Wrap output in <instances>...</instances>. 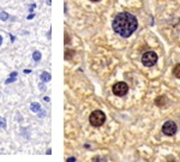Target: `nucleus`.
<instances>
[{"instance_id": "8", "label": "nucleus", "mask_w": 180, "mask_h": 162, "mask_svg": "<svg viewBox=\"0 0 180 162\" xmlns=\"http://www.w3.org/2000/svg\"><path fill=\"white\" fill-rule=\"evenodd\" d=\"M173 75L177 77V78H180V64L175 65L174 70H173Z\"/></svg>"}, {"instance_id": "7", "label": "nucleus", "mask_w": 180, "mask_h": 162, "mask_svg": "<svg viewBox=\"0 0 180 162\" xmlns=\"http://www.w3.org/2000/svg\"><path fill=\"white\" fill-rule=\"evenodd\" d=\"M40 78H41V80L45 83V82H49L51 80V75H49L48 72H42L41 76H40Z\"/></svg>"}, {"instance_id": "25", "label": "nucleus", "mask_w": 180, "mask_h": 162, "mask_svg": "<svg viewBox=\"0 0 180 162\" xmlns=\"http://www.w3.org/2000/svg\"><path fill=\"white\" fill-rule=\"evenodd\" d=\"M91 1H100V0H91Z\"/></svg>"}, {"instance_id": "12", "label": "nucleus", "mask_w": 180, "mask_h": 162, "mask_svg": "<svg viewBox=\"0 0 180 162\" xmlns=\"http://www.w3.org/2000/svg\"><path fill=\"white\" fill-rule=\"evenodd\" d=\"M0 19H1V21H7V19H8V15H7V12H0Z\"/></svg>"}, {"instance_id": "14", "label": "nucleus", "mask_w": 180, "mask_h": 162, "mask_svg": "<svg viewBox=\"0 0 180 162\" xmlns=\"http://www.w3.org/2000/svg\"><path fill=\"white\" fill-rule=\"evenodd\" d=\"M0 127H6V120L5 118H0Z\"/></svg>"}, {"instance_id": "1", "label": "nucleus", "mask_w": 180, "mask_h": 162, "mask_svg": "<svg viewBox=\"0 0 180 162\" xmlns=\"http://www.w3.org/2000/svg\"><path fill=\"white\" fill-rule=\"evenodd\" d=\"M113 30L123 37H128L131 36L138 27L137 19L133 15L128 12H121L115 16L113 19Z\"/></svg>"}, {"instance_id": "11", "label": "nucleus", "mask_w": 180, "mask_h": 162, "mask_svg": "<svg viewBox=\"0 0 180 162\" xmlns=\"http://www.w3.org/2000/svg\"><path fill=\"white\" fill-rule=\"evenodd\" d=\"M165 100H166V98H165L163 96H161V97H157L155 102H156L157 106H163V105H165V103H163V102H165Z\"/></svg>"}, {"instance_id": "24", "label": "nucleus", "mask_w": 180, "mask_h": 162, "mask_svg": "<svg viewBox=\"0 0 180 162\" xmlns=\"http://www.w3.org/2000/svg\"><path fill=\"white\" fill-rule=\"evenodd\" d=\"M47 4H48V5H51V4H52V0H47Z\"/></svg>"}, {"instance_id": "4", "label": "nucleus", "mask_w": 180, "mask_h": 162, "mask_svg": "<svg viewBox=\"0 0 180 162\" xmlns=\"http://www.w3.org/2000/svg\"><path fill=\"white\" fill-rule=\"evenodd\" d=\"M127 91H128V87L124 82H118L113 85V93L117 96H124L127 94Z\"/></svg>"}, {"instance_id": "13", "label": "nucleus", "mask_w": 180, "mask_h": 162, "mask_svg": "<svg viewBox=\"0 0 180 162\" xmlns=\"http://www.w3.org/2000/svg\"><path fill=\"white\" fill-rule=\"evenodd\" d=\"M16 79H17V77H10V78H7V79L5 80V84L13 83V82H16Z\"/></svg>"}, {"instance_id": "21", "label": "nucleus", "mask_w": 180, "mask_h": 162, "mask_svg": "<svg viewBox=\"0 0 180 162\" xmlns=\"http://www.w3.org/2000/svg\"><path fill=\"white\" fill-rule=\"evenodd\" d=\"M43 100L46 101V102H49V100H51V98H49L48 96H45V97H43Z\"/></svg>"}, {"instance_id": "20", "label": "nucleus", "mask_w": 180, "mask_h": 162, "mask_svg": "<svg viewBox=\"0 0 180 162\" xmlns=\"http://www.w3.org/2000/svg\"><path fill=\"white\" fill-rule=\"evenodd\" d=\"M67 161H68V162H75V161H76V159H75V157H68V159H67Z\"/></svg>"}, {"instance_id": "16", "label": "nucleus", "mask_w": 180, "mask_h": 162, "mask_svg": "<svg viewBox=\"0 0 180 162\" xmlns=\"http://www.w3.org/2000/svg\"><path fill=\"white\" fill-rule=\"evenodd\" d=\"M38 87H40V89H41L42 91H46V87H45L43 82H42V83H40V85H38Z\"/></svg>"}, {"instance_id": "15", "label": "nucleus", "mask_w": 180, "mask_h": 162, "mask_svg": "<svg viewBox=\"0 0 180 162\" xmlns=\"http://www.w3.org/2000/svg\"><path fill=\"white\" fill-rule=\"evenodd\" d=\"M38 113H40V114H38L40 118H45V117H46V110H41V109H40Z\"/></svg>"}, {"instance_id": "17", "label": "nucleus", "mask_w": 180, "mask_h": 162, "mask_svg": "<svg viewBox=\"0 0 180 162\" xmlns=\"http://www.w3.org/2000/svg\"><path fill=\"white\" fill-rule=\"evenodd\" d=\"M68 42H70V37H68V35H67V34H65V43L67 45Z\"/></svg>"}, {"instance_id": "2", "label": "nucleus", "mask_w": 180, "mask_h": 162, "mask_svg": "<svg viewBox=\"0 0 180 162\" xmlns=\"http://www.w3.org/2000/svg\"><path fill=\"white\" fill-rule=\"evenodd\" d=\"M89 121L93 126L98 127V126L103 125V123L106 121V115L102 110H94L89 117Z\"/></svg>"}, {"instance_id": "19", "label": "nucleus", "mask_w": 180, "mask_h": 162, "mask_svg": "<svg viewBox=\"0 0 180 162\" xmlns=\"http://www.w3.org/2000/svg\"><path fill=\"white\" fill-rule=\"evenodd\" d=\"M34 17H35V15H34V13H30V15H29L27 18H28V19H33Z\"/></svg>"}, {"instance_id": "22", "label": "nucleus", "mask_w": 180, "mask_h": 162, "mask_svg": "<svg viewBox=\"0 0 180 162\" xmlns=\"http://www.w3.org/2000/svg\"><path fill=\"white\" fill-rule=\"evenodd\" d=\"M31 72V70H24V73H30Z\"/></svg>"}, {"instance_id": "6", "label": "nucleus", "mask_w": 180, "mask_h": 162, "mask_svg": "<svg viewBox=\"0 0 180 162\" xmlns=\"http://www.w3.org/2000/svg\"><path fill=\"white\" fill-rule=\"evenodd\" d=\"M30 109H31V112H34V113H38L40 109H41V106H40V103H37V102H33L31 105H30Z\"/></svg>"}, {"instance_id": "5", "label": "nucleus", "mask_w": 180, "mask_h": 162, "mask_svg": "<svg viewBox=\"0 0 180 162\" xmlns=\"http://www.w3.org/2000/svg\"><path fill=\"white\" fill-rule=\"evenodd\" d=\"M162 132L166 136H173L177 132V125H175L174 121H172V120L166 121L162 126Z\"/></svg>"}, {"instance_id": "18", "label": "nucleus", "mask_w": 180, "mask_h": 162, "mask_svg": "<svg viewBox=\"0 0 180 162\" xmlns=\"http://www.w3.org/2000/svg\"><path fill=\"white\" fill-rule=\"evenodd\" d=\"M17 72H16V71H13V72H11V75H10V77H17Z\"/></svg>"}, {"instance_id": "3", "label": "nucleus", "mask_w": 180, "mask_h": 162, "mask_svg": "<svg viewBox=\"0 0 180 162\" xmlns=\"http://www.w3.org/2000/svg\"><path fill=\"white\" fill-rule=\"evenodd\" d=\"M156 61H157V55L154 52H147V53H144L142 55V63L147 67H150V66L155 65Z\"/></svg>"}, {"instance_id": "9", "label": "nucleus", "mask_w": 180, "mask_h": 162, "mask_svg": "<svg viewBox=\"0 0 180 162\" xmlns=\"http://www.w3.org/2000/svg\"><path fill=\"white\" fill-rule=\"evenodd\" d=\"M33 59L35 60V61H40V60H41V53H40L38 50H35V52L33 53Z\"/></svg>"}, {"instance_id": "23", "label": "nucleus", "mask_w": 180, "mask_h": 162, "mask_svg": "<svg viewBox=\"0 0 180 162\" xmlns=\"http://www.w3.org/2000/svg\"><path fill=\"white\" fill-rule=\"evenodd\" d=\"M1 43H3V36L0 35V46H1Z\"/></svg>"}, {"instance_id": "10", "label": "nucleus", "mask_w": 180, "mask_h": 162, "mask_svg": "<svg viewBox=\"0 0 180 162\" xmlns=\"http://www.w3.org/2000/svg\"><path fill=\"white\" fill-rule=\"evenodd\" d=\"M72 55H75V50H71V49H68V50H66L65 52V59H71V57Z\"/></svg>"}]
</instances>
